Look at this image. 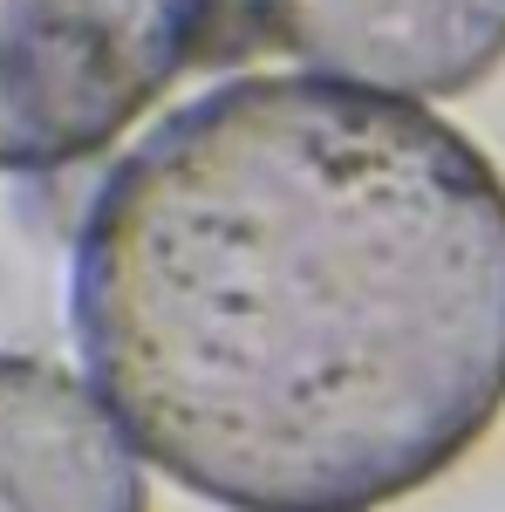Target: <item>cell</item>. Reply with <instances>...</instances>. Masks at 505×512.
<instances>
[{"mask_svg":"<svg viewBox=\"0 0 505 512\" xmlns=\"http://www.w3.org/2000/svg\"><path fill=\"white\" fill-rule=\"evenodd\" d=\"M69 328L185 492L369 512L451 472L505 403V185L410 96L219 82L96 185Z\"/></svg>","mask_w":505,"mask_h":512,"instance_id":"1","label":"cell"},{"mask_svg":"<svg viewBox=\"0 0 505 512\" xmlns=\"http://www.w3.org/2000/svg\"><path fill=\"white\" fill-rule=\"evenodd\" d=\"M219 0H0V171L110 151L198 62Z\"/></svg>","mask_w":505,"mask_h":512,"instance_id":"2","label":"cell"},{"mask_svg":"<svg viewBox=\"0 0 505 512\" xmlns=\"http://www.w3.org/2000/svg\"><path fill=\"white\" fill-rule=\"evenodd\" d=\"M260 35L328 82L465 96L505 62V0H246Z\"/></svg>","mask_w":505,"mask_h":512,"instance_id":"3","label":"cell"},{"mask_svg":"<svg viewBox=\"0 0 505 512\" xmlns=\"http://www.w3.org/2000/svg\"><path fill=\"white\" fill-rule=\"evenodd\" d=\"M0 512H144L137 437L62 362L0 355Z\"/></svg>","mask_w":505,"mask_h":512,"instance_id":"4","label":"cell"}]
</instances>
